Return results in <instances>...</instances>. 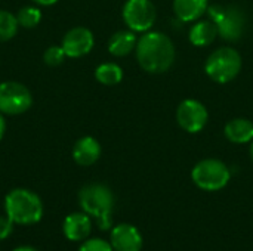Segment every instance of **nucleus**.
I'll list each match as a JSON object with an SVG mask.
<instances>
[{
    "label": "nucleus",
    "instance_id": "obj_1",
    "mask_svg": "<svg viewBox=\"0 0 253 251\" xmlns=\"http://www.w3.org/2000/svg\"><path fill=\"white\" fill-rule=\"evenodd\" d=\"M136 59L141 68L150 74L166 72L175 61V46L169 36L160 31H147L138 38Z\"/></svg>",
    "mask_w": 253,
    "mask_h": 251
},
{
    "label": "nucleus",
    "instance_id": "obj_2",
    "mask_svg": "<svg viewBox=\"0 0 253 251\" xmlns=\"http://www.w3.org/2000/svg\"><path fill=\"white\" fill-rule=\"evenodd\" d=\"M4 213L15 225L30 226L42 220L43 203L33 191L16 188L4 198Z\"/></svg>",
    "mask_w": 253,
    "mask_h": 251
},
{
    "label": "nucleus",
    "instance_id": "obj_3",
    "mask_svg": "<svg viewBox=\"0 0 253 251\" xmlns=\"http://www.w3.org/2000/svg\"><path fill=\"white\" fill-rule=\"evenodd\" d=\"M79 203L84 213L96 219L99 229L111 228V213L114 207V195L111 189L102 183H89L82 188Z\"/></svg>",
    "mask_w": 253,
    "mask_h": 251
},
{
    "label": "nucleus",
    "instance_id": "obj_4",
    "mask_svg": "<svg viewBox=\"0 0 253 251\" xmlns=\"http://www.w3.org/2000/svg\"><path fill=\"white\" fill-rule=\"evenodd\" d=\"M242 55L233 47H221L212 52L205 64L206 75L215 83L225 84L233 81L242 71Z\"/></svg>",
    "mask_w": 253,
    "mask_h": 251
},
{
    "label": "nucleus",
    "instance_id": "obj_5",
    "mask_svg": "<svg viewBox=\"0 0 253 251\" xmlns=\"http://www.w3.org/2000/svg\"><path fill=\"white\" fill-rule=\"evenodd\" d=\"M208 16L216 25L218 36L225 41H237L246 30V15L237 6H208Z\"/></svg>",
    "mask_w": 253,
    "mask_h": 251
},
{
    "label": "nucleus",
    "instance_id": "obj_6",
    "mask_svg": "<svg viewBox=\"0 0 253 251\" xmlns=\"http://www.w3.org/2000/svg\"><path fill=\"white\" fill-rule=\"evenodd\" d=\"M191 179L194 185L203 191L215 192L224 189L230 179L231 172L225 163L216 158H206L199 161L191 170Z\"/></svg>",
    "mask_w": 253,
    "mask_h": 251
},
{
    "label": "nucleus",
    "instance_id": "obj_7",
    "mask_svg": "<svg viewBox=\"0 0 253 251\" xmlns=\"http://www.w3.org/2000/svg\"><path fill=\"white\" fill-rule=\"evenodd\" d=\"M123 21L135 33H147L157 19V10L151 0H127L123 6Z\"/></svg>",
    "mask_w": 253,
    "mask_h": 251
},
{
    "label": "nucleus",
    "instance_id": "obj_8",
    "mask_svg": "<svg viewBox=\"0 0 253 251\" xmlns=\"http://www.w3.org/2000/svg\"><path fill=\"white\" fill-rule=\"evenodd\" d=\"M31 105V92L24 84L16 81L0 83V112L18 115L28 111Z\"/></svg>",
    "mask_w": 253,
    "mask_h": 251
},
{
    "label": "nucleus",
    "instance_id": "obj_9",
    "mask_svg": "<svg viewBox=\"0 0 253 251\" xmlns=\"http://www.w3.org/2000/svg\"><path fill=\"white\" fill-rule=\"evenodd\" d=\"M209 120L206 107L197 99H185L176 109V121L181 129L188 133H199L205 129Z\"/></svg>",
    "mask_w": 253,
    "mask_h": 251
},
{
    "label": "nucleus",
    "instance_id": "obj_10",
    "mask_svg": "<svg viewBox=\"0 0 253 251\" xmlns=\"http://www.w3.org/2000/svg\"><path fill=\"white\" fill-rule=\"evenodd\" d=\"M93 34L84 27L71 28L62 38V49L68 58H80L87 55L93 47Z\"/></svg>",
    "mask_w": 253,
    "mask_h": 251
},
{
    "label": "nucleus",
    "instance_id": "obj_11",
    "mask_svg": "<svg viewBox=\"0 0 253 251\" xmlns=\"http://www.w3.org/2000/svg\"><path fill=\"white\" fill-rule=\"evenodd\" d=\"M142 235L133 225L120 223L111 229L110 244L114 251H141Z\"/></svg>",
    "mask_w": 253,
    "mask_h": 251
},
{
    "label": "nucleus",
    "instance_id": "obj_12",
    "mask_svg": "<svg viewBox=\"0 0 253 251\" xmlns=\"http://www.w3.org/2000/svg\"><path fill=\"white\" fill-rule=\"evenodd\" d=\"M92 231V220L90 216L84 212L71 213L64 219L62 223V232L67 240L79 243L84 241Z\"/></svg>",
    "mask_w": 253,
    "mask_h": 251
},
{
    "label": "nucleus",
    "instance_id": "obj_13",
    "mask_svg": "<svg viewBox=\"0 0 253 251\" xmlns=\"http://www.w3.org/2000/svg\"><path fill=\"white\" fill-rule=\"evenodd\" d=\"M101 157V145L92 136H84L79 139L73 148V158L82 167H89L95 164Z\"/></svg>",
    "mask_w": 253,
    "mask_h": 251
},
{
    "label": "nucleus",
    "instance_id": "obj_14",
    "mask_svg": "<svg viewBox=\"0 0 253 251\" xmlns=\"http://www.w3.org/2000/svg\"><path fill=\"white\" fill-rule=\"evenodd\" d=\"M224 135L233 143H249L253 141V123L248 118H233L225 124Z\"/></svg>",
    "mask_w": 253,
    "mask_h": 251
},
{
    "label": "nucleus",
    "instance_id": "obj_15",
    "mask_svg": "<svg viewBox=\"0 0 253 251\" xmlns=\"http://www.w3.org/2000/svg\"><path fill=\"white\" fill-rule=\"evenodd\" d=\"M138 38L135 31L132 30H122L114 33L108 40V52L113 56H126L136 47Z\"/></svg>",
    "mask_w": 253,
    "mask_h": 251
},
{
    "label": "nucleus",
    "instance_id": "obj_16",
    "mask_svg": "<svg viewBox=\"0 0 253 251\" xmlns=\"http://www.w3.org/2000/svg\"><path fill=\"white\" fill-rule=\"evenodd\" d=\"M208 0H173V12L182 22L197 21L206 10Z\"/></svg>",
    "mask_w": 253,
    "mask_h": 251
},
{
    "label": "nucleus",
    "instance_id": "obj_17",
    "mask_svg": "<svg viewBox=\"0 0 253 251\" xmlns=\"http://www.w3.org/2000/svg\"><path fill=\"white\" fill-rule=\"evenodd\" d=\"M216 37H218V28L211 19L196 22L188 33V38L191 44L197 47H205L212 44Z\"/></svg>",
    "mask_w": 253,
    "mask_h": 251
},
{
    "label": "nucleus",
    "instance_id": "obj_18",
    "mask_svg": "<svg viewBox=\"0 0 253 251\" xmlns=\"http://www.w3.org/2000/svg\"><path fill=\"white\" fill-rule=\"evenodd\" d=\"M95 77L104 86H116L123 78V70L114 62H104L96 67Z\"/></svg>",
    "mask_w": 253,
    "mask_h": 251
},
{
    "label": "nucleus",
    "instance_id": "obj_19",
    "mask_svg": "<svg viewBox=\"0 0 253 251\" xmlns=\"http://www.w3.org/2000/svg\"><path fill=\"white\" fill-rule=\"evenodd\" d=\"M18 19L7 10H0V41L13 38L18 33Z\"/></svg>",
    "mask_w": 253,
    "mask_h": 251
},
{
    "label": "nucleus",
    "instance_id": "obj_20",
    "mask_svg": "<svg viewBox=\"0 0 253 251\" xmlns=\"http://www.w3.org/2000/svg\"><path fill=\"white\" fill-rule=\"evenodd\" d=\"M16 19H18V24L19 27H24V28H34L40 24L42 21V12L39 7H34V6H25L22 7L18 15H16Z\"/></svg>",
    "mask_w": 253,
    "mask_h": 251
},
{
    "label": "nucleus",
    "instance_id": "obj_21",
    "mask_svg": "<svg viewBox=\"0 0 253 251\" xmlns=\"http://www.w3.org/2000/svg\"><path fill=\"white\" fill-rule=\"evenodd\" d=\"M65 52L62 49V46H50L44 55H43V59L47 65L50 67H56V65H61L65 59Z\"/></svg>",
    "mask_w": 253,
    "mask_h": 251
},
{
    "label": "nucleus",
    "instance_id": "obj_22",
    "mask_svg": "<svg viewBox=\"0 0 253 251\" xmlns=\"http://www.w3.org/2000/svg\"><path fill=\"white\" fill-rule=\"evenodd\" d=\"M79 251H114L111 244L107 243L102 238H92V240H86L80 247Z\"/></svg>",
    "mask_w": 253,
    "mask_h": 251
},
{
    "label": "nucleus",
    "instance_id": "obj_23",
    "mask_svg": "<svg viewBox=\"0 0 253 251\" xmlns=\"http://www.w3.org/2000/svg\"><path fill=\"white\" fill-rule=\"evenodd\" d=\"M13 225L15 223L7 216H0V240H6L7 237H10Z\"/></svg>",
    "mask_w": 253,
    "mask_h": 251
},
{
    "label": "nucleus",
    "instance_id": "obj_24",
    "mask_svg": "<svg viewBox=\"0 0 253 251\" xmlns=\"http://www.w3.org/2000/svg\"><path fill=\"white\" fill-rule=\"evenodd\" d=\"M4 132H6V121H4V118H3V115L0 114V139L3 138V135H4Z\"/></svg>",
    "mask_w": 253,
    "mask_h": 251
},
{
    "label": "nucleus",
    "instance_id": "obj_25",
    "mask_svg": "<svg viewBox=\"0 0 253 251\" xmlns=\"http://www.w3.org/2000/svg\"><path fill=\"white\" fill-rule=\"evenodd\" d=\"M33 1H36L37 4H42V6H52V4H55L58 0H33Z\"/></svg>",
    "mask_w": 253,
    "mask_h": 251
},
{
    "label": "nucleus",
    "instance_id": "obj_26",
    "mask_svg": "<svg viewBox=\"0 0 253 251\" xmlns=\"http://www.w3.org/2000/svg\"><path fill=\"white\" fill-rule=\"evenodd\" d=\"M13 251H37V250H36V249H33V247H28V246H22V247L15 249Z\"/></svg>",
    "mask_w": 253,
    "mask_h": 251
},
{
    "label": "nucleus",
    "instance_id": "obj_27",
    "mask_svg": "<svg viewBox=\"0 0 253 251\" xmlns=\"http://www.w3.org/2000/svg\"><path fill=\"white\" fill-rule=\"evenodd\" d=\"M251 157H252V160H253V141H252V145H251Z\"/></svg>",
    "mask_w": 253,
    "mask_h": 251
}]
</instances>
